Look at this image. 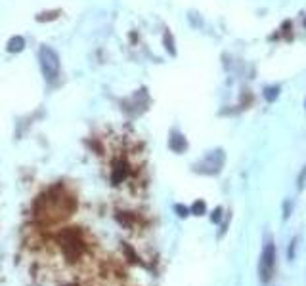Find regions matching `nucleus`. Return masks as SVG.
I'll return each instance as SVG.
<instances>
[{"label": "nucleus", "instance_id": "nucleus-1", "mask_svg": "<svg viewBox=\"0 0 306 286\" xmlns=\"http://www.w3.org/2000/svg\"><path fill=\"white\" fill-rule=\"evenodd\" d=\"M77 202L71 195L63 191V189H52L48 193L40 195L37 202L33 204V212L40 222L56 223L65 220L75 212Z\"/></svg>", "mask_w": 306, "mask_h": 286}, {"label": "nucleus", "instance_id": "nucleus-2", "mask_svg": "<svg viewBox=\"0 0 306 286\" xmlns=\"http://www.w3.org/2000/svg\"><path fill=\"white\" fill-rule=\"evenodd\" d=\"M38 65L42 71L46 82H56L61 73V61H59L58 52L50 46H40L38 50Z\"/></svg>", "mask_w": 306, "mask_h": 286}, {"label": "nucleus", "instance_id": "nucleus-3", "mask_svg": "<svg viewBox=\"0 0 306 286\" xmlns=\"http://www.w3.org/2000/svg\"><path fill=\"white\" fill-rule=\"evenodd\" d=\"M224 162H226V153H224V149H212L193 166V170H195L197 174H205V176H216V174L222 170Z\"/></svg>", "mask_w": 306, "mask_h": 286}, {"label": "nucleus", "instance_id": "nucleus-4", "mask_svg": "<svg viewBox=\"0 0 306 286\" xmlns=\"http://www.w3.org/2000/svg\"><path fill=\"white\" fill-rule=\"evenodd\" d=\"M61 246H63V252L65 256L69 257V261H77L84 250V244H82V239H80V233L77 229H69L63 233L61 236Z\"/></svg>", "mask_w": 306, "mask_h": 286}, {"label": "nucleus", "instance_id": "nucleus-5", "mask_svg": "<svg viewBox=\"0 0 306 286\" xmlns=\"http://www.w3.org/2000/svg\"><path fill=\"white\" fill-rule=\"evenodd\" d=\"M274 264H276V246L270 241V243H266V246H264L263 256H260V267H258V273H260V280H263V282H270L272 273H274Z\"/></svg>", "mask_w": 306, "mask_h": 286}, {"label": "nucleus", "instance_id": "nucleus-6", "mask_svg": "<svg viewBox=\"0 0 306 286\" xmlns=\"http://www.w3.org/2000/svg\"><path fill=\"white\" fill-rule=\"evenodd\" d=\"M168 147L170 151H174L178 155H182L188 151V139L184 137L182 132H178V130H172L170 132V137H168Z\"/></svg>", "mask_w": 306, "mask_h": 286}, {"label": "nucleus", "instance_id": "nucleus-7", "mask_svg": "<svg viewBox=\"0 0 306 286\" xmlns=\"http://www.w3.org/2000/svg\"><path fill=\"white\" fill-rule=\"evenodd\" d=\"M25 48V38L23 36H12L10 40H8V52L10 54H17V52H21Z\"/></svg>", "mask_w": 306, "mask_h": 286}, {"label": "nucleus", "instance_id": "nucleus-8", "mask_svg": "<svg viewBox=\"0 0 306 286\" xmlns=\"http://www.w3.org/2000/svg\"><path fill=\"white\" fill-rule=\"evenodd\" d=\"M279 93H281V86H279V84H272V86H266V88H264L263 96H264V100L272 103V101H276L277 98H279Z\"/></svg>", "mask_w": 306, "mask_h": 286}, {"label": "nucleus", "instance_id": "nucleus-9", "mask_svg": "<svg viewBox=\"0 0 306 286\" xmlns=\"http://www.w3.org/2000/svg\"><path fill=\"white\" fill-rule=\"evenodd\" d=\"M163 38H165V48H167L168 54H170V56H176L174 38H172V35H170L168 31H165V35H163Z\"/></svg>", "mask_w": 306, "mask_h": 286}, {"label": "nucleus", "instance_id": "nucleus-10", "mask_svg": "<svg viewBox=\"0 0 306 286\" xmlns=\"http://www.w3.org/2000/svg\"><path fill=\"white\" fill-rule=\"evenodd\" d=\"M191 214H195V216H203L205 214V202H203V200H197L195 204L191 206Z\"/></svg>", "mask_w": 306, "mask_h": 286}, {"label": "nucleus", "instance_id": "nucleus-11", "mask_svg": "<svg viewBox=\"0 0 306 286\" xmlns=\"http://www.w3.org/2000/svg\"><path fill=\"white\" fill-rule=\"evenodd\" d=\"M174 210H176V214L180 216V218H186V216L190 214V210H188L186 206H182V204H176Z\"/></svg>", "mask_w": 306, "mask_h": 286}, {"label": "nucleus", "instance_id": "nucleus-12", "mask_svg": "<svg viewBox=\"0 0 306 286\" xmlns=\"http://www.w3.org/2000/svg\"><path fill=\"white\" fill-rule=\"evenodd\" d=\"M291 208H293L291 200H285V204H283V218H285V220L291 216Z\"/></svg>", "mask_w": 306, "mask_h": 286}, {"label": "nucleus", "instance_id": "nucleus-13", "mask_svg": "<svg viewBox=\"0 0 306 286\" xmlns=\"http://www.w3.org/2000/svg\"><path fill=\"white\" fill-rule=\"evenodd\" d=\"M304 181H306V166L302 168V174L299 176V189H302V187H304Z\"/></svg>", "mask_w": 306, "mask_h": 286}, {"label": "nucleus", "instance_id": "nucleus-14", "mask_svg": "<svg viewBox=\"0 0 306 286\" xmlns=\"http://www.w3.org/2000/svg\"><path fill=\"white\" fill-rule=\"evenodd\" d=\"M220 214H222V210H220V208H216V210H214V214H212V222L216 223L220 220Z\"/></svg>", "mask_w": 306, "mask_h": 286}, {"label": "nucleus", "instance_id": "nucleus-15", "mask_svg": "<svg viewBox=\"0 0 306 286\" xmlns=\"http://www.w3.org/2000/svg\"><path fill=\"white\" fill-rule=\"evenodd\" d=\"M65 286H73V284H65Z\"/></svg>", "mask_w": 306, "mask_h": 286}, {"label": "nucleus", "instance_id": "nucleus-16", "mask_svg": "<svg viewBox=\"0 0 306 286\" xmlns=\"http://www.w3.org/2000/svg\"><path fill=\"white\" fill-rule=\"evenodd\" d=\"M304 107H306V101H304Z\"/></svg>", "mask_w": 306, "mask_h": 286}]
</instances>
